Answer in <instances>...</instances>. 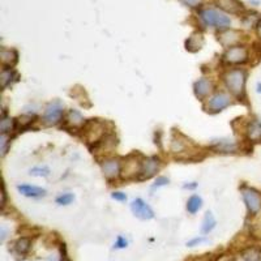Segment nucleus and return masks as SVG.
<instances>
[{
  "label": "nucleus",
  "instance_id": "ddd939ff",
  "mask_svg": "<svg viewBox=\"0 0 261 261\" xmlns=\"http://www.w3.org/2000/svg\"><path fill=\"white\" fill-rule=\"evenodd\" d=\"M213 92V82L207 77L200 78L195 82V94L199 99H205Z\"/></svg>",
  "mask_w": 261,
  "mask_h": 261
},
{
  "label": "nucleus",
  "instance_id": "a211bd4d",
  "mask_svg": "<svg viewBox=\"0 0 261 261\" xmlns=\"http://www.w3.org/2000/svg\"><path fill=\"white\" fill-rule=\"evenodd\" d=\"M0 59H1V64H3L5 68L12 66H15L16 62H17V52L15 50H7V48H1V52H0Z\"/></svg>",
  "mask_w": 261,
  "mask_h": 261
},
{
  "label": "nucleus",
  "instance_id": "dca6fc26",
  "mask_svg": "<svg viewBox=\"0 0 261 261\" xmlns=\"http://www.w3.org/2000/svg\"><path fill=\"white\" fill-rule=\"evenodd\" d=\"M17 190L26 197H42V196L46 195V191L43 188L35 187V186H27V184L19 186Z\"/></svg>",
  "mask_w": 261,
  "mask_h": 261
},
{
  "label": "nucleus",
  "instance_id": "c9c22d12",
  "mask_svg": "<svg viewBox=\"0 0 261 261\" xmlns=\"http://www.w3.org/2000/svg\"><path fill=\"white\" fill-rule=\"evenodd\" d=\"M258 92L259 93H261V84H259L258 85Z\"/></svg>",
  "mask_w": 261,
  "mask_h": 261
},
{
  "label": "nucleus",
  "instance_id": "f3484780",
  "mask_svg": "<svg viewBox=\"0 0 261 261\" xmlns=\"http://www.w3.org/2000/svg\"><path fill=\"white\" fill-rule=\"evenodd\" d=\"M204 45V37L201 33H193V34L187 39L186 42V47H187L188 51L191 52H196L199 51Z\"/></svg>",
  "mask_w": 261,
  "mask_h": 261
},
{
  "label": "nucleus",
  "instance_id": "c85d7f7f",
  "mask_svg": "<svg viewBox=\"0 0 261 261\" xmlns=\"http://www.w3.org/2000/svg\"><path fill=\"white\" fill-rule=\"evenodd\" d=\"M182 3L188 5V7H196V5H199L203 0H180Z\"/></svg>",
  "mask_w": 261,
  "mask_h": 261
},
{
  "label": "nucleus",
  "instance_id": "412c9836",
  "mask_svg": "<svg viewBox=\"0 0 261 261\" xmlns=\"http://www.w3.org/2000/svg\"><path fill=\"white\" fill-rule=\"evenodd\" d=\"M201 205H203V200L200 196H192L191 199L187 201V211L188 213H191V214H195L197 212L201 209Z\"/></svg>",
  "mask_w": 261,
  "mask_h": 261
},
{
  "label": "nucleus",
  "instance_id": "2eb2a0df",
  "mask_svg": "<svg viewBox=\"0 0 261 261\" xmlns=\"http://www.w3.org/2000/svg\"><path fill=\"white\" fill-rule=\"evenodd\" d=\"M246 135L251 142H261V121L259 119L250 120L246 128Z\"/></svg>",
  "mask_w": 261,
  "mask_h": 261
},
{
  "label": "nucleus",
  "instance_id": "20e7f679",
  "mask_svg": "<svg viewBox=\"0 0 261 261\" xmlns=\"http://www.w3.org/2000/svg\"><path fill=\"white\" fill-rule=\"evenodd\" d=\"M105 125L101 121L92 120L84 125V135L88 142L97 145L105 137Z\"/></svg>",
  "mask_w": 261,
  "mask_h": 261
},
{
  "label": "nucleus",
  "instance_id": "72a5a7b5",
  "mask_svg": "<svg viewBox=\"0 0 261 261\" xmlns=\"http://www.w3.org/2000/svg\"><path fill=\"white\" fill-rule=\"evenodd\" d=\"M127 246V240H124L123 238H119L117 242V247L118 248H123V247Z\"/></svg>",
  "mask_w": 261,
  "mask_h": 261
},
{
  "label": "nucleus",
  "instance_id": "7c9ffc66",
  "mask_svg": "<svg viewBox=\"0 0 261 261\" xmlns=\"http://www.w3.org/2000/svg\"><path fill=\"white\" fill-rule=\"evenodd\" d=\"M113 199L119 200V201H125V200H127V196H125V193H123V192H114Z\"/></svg>",
  "mask_w": 261,
  "mask_h": 261
},
{
  "label": "nucleus",
  "instance_id": "b1692460",
  "mask_svg": "<svg viewBox=\"0 0 261 261\" xmlns=\"http://www.w3.org/2000/svg\"><path fill=\"white\" fill-rule=\"evenodd\" d=\"M242 256L244 261H261V252L256 248H247Z\"/></svg>",
  "mask_w": 261,
  "mask_h": 261
},
{
  "label": "nucleus",
  "instance_id": "393cba45",
  "mask_svg": "<svg viewBox=\"0 0 261 261\" xmlns=\"http://www.w3.org/2000/svg\"><path fill=\"white\" fill-rule=\"evenodd\" d=\"M12 128H13V120H12V119H5V118H4L3 120H1V123H0V131H1V133L7 135L9 131H12Z\"/></svg>",
  "mask_w": 261,
  "mask_h": 261
},
{
  "label": "nucleus",
  "instance_id": "39448f33",
  "mask_svg": "<svg viewBox=\"0 0 261 261\" xmlns=\"http://www.w3.org/2000/svg\"><path fill=\"white\" fill-rule=\"evenodd\" d=\"M248 50L243 46H233L223 54V62L227 64H243L248 60Z\"/></svg>",
  "mask_w": 261,
  "mask_h": 261
},
{
  "label": "nucleus",
  "instance_id": "c756f323",
  "mask_svg": "<svg viewBox=\"0 0 261 261\" xmlns=\"http://www.w3.org/2000/svg\"><path fill=\"white\" fill-rule=\"evenodd\" d=\"M166 184H168L167 178H165V176H161V178H158V179H157L156 184H154V187H162V186H166Z\"/></svg>",
  "mask_w": 261,
  "mask_h": 261
},
{
  "label": "nucleus",
  "instance_id": "f03ea898",
  "mask_svg": "<svg viewBox=\"0 0 261 261\" xmlns=\"http://www.w3.org/2000/svg\"><path fill=\"white\" fill-rule=\"evenodd\" d=\"M247 74L243 70H231L227 71L223 76V81L227 89L234 94L235 97H243L244 95V88H246Z\"/></svg>",
  "mask_w": 261,
  "mask_h": 261
},
{
  "label": "nucleus",
  "instance_id": "bb28decb",
  "mask_svg": "<svg viewBox=\"0 0 261 261\" xmlns=\"http://www.w3.org/2000/svg\"><path fill=\"white\" fill-rule=\"evenodd\" d=\"M30 174L31 175H37V176H47L50 174V171H48V168L35 167L33 168V170H30Z\"/></svg>",
  "mask_w": 261,
  "mask_h": 261
},
{
  "label": "nucleus",
  "instance_id": "f8f14e48",
  "mask_svg": "<svg viewBox=\"0 0 261 261\" xmlns=\"http://www.w3.org/2000/svg\"><path fill=\"white\" fill-rule=\"evenodd\" d=\"M239 39H240V33L237 30H222L218 34V41L219 43L225 47H233L237 46V43L239 42Z\"/></svg>",
  "mask_w": 261,
  "mask_h": 261
},
{
  "label": "nucleus",
  "instance_id": "6ab92c4d",
  "mask_svg": "<svg viewBox=\"0 0 261 261\" xmlns=\"http://www.w3.org/2000/svg\"><path fill=\"white\" fill-rule=\"evenodd\" d=\"M67 123L73 127V128H77V127H81V125H85V120L84 118L78 111L76 110H71L68 115H67Z\"/></svg>",
  "mask_w": 261,
  "mask_h": 261
},
{
  "label": "nucleus",
  "instance_id": "cd10ccee",
  "mask_svg": "<svg viewBox=\"0 0 261 261\" xmlns=\"http://www.w3.org/2000/svg\"><path fill=\"white\" fill-rule=\"evenodd\" d=\"M8 137L7 135L1 133V137H0V148H1V154H5L7 153V144H8Z\"/></svg>",
  "mask_w": 261,
  "mask_h": 261
},
{
  "label": "nucleus",
  "instance_id": "4be33fe9",
  "mask_svg": "<svg viewBox=\"0 0 261 261\" xmlns=\"http://www.w3.org/2000/svg\"><path fill=\"white\" fill-rule=\"evenodd\" d=\"M30 246H31L30 239L21 238V239H19L17 242H16L15 248H16V251H17V254L25 255V254H27V252H29V250H30Z\"/></svg>",
  "mask_w": 261,
  "mask_h": 261
},
{
  "label": "nucleus",
  "instance_id": "423d86ee",
  "mask_svg": "<svg viewBox=\"0 0 261 261\" xmlns=\"http://www.w3.org/2000/svg\"><path fill=\"white\" fill-rule=\"evenodd\" d=\"M231 105V97L229 94L223 93H215L214 95H212L209 99H208L207 105H205V109L209 113H219L222 111L223 109H226L227 106Z\"/></svg>",
  "mask_w": 261,
  "mask_h": 261
},
{
  "label": "nucleus",
  "instance_id": "2f4dec72",
  "mask_svg": "<svg viewBox=\"0 0 261 261\" xmlns=\"http://www.w3.org/2000/svg\"><path fill=\"white\" fill-rule=\"evenodd\" d=\"M215 261H235V258L231 255H223V256H219Z\"/></svg>",
  "mask_w": 261,
  "mask_h": 261
},
{
  "label": "nucleus",
  "instance_id": "0eeeda50",
  "mask_svg": "<svg viewBox=\"0 0 261 261\" xmlns=\"http://www.w3.org/2000/svg\"><path fill=\"white\" fill-rule=\"evenodd\" d=\"M63 118V106L59 102H52L47 106L43 113L42 121L45 125H55L62 120Z\"/></svg>",
  "mask_w": 261,
  "mask_h": 261
},
{
  "label": "nucleus",
  "instance_id": "7ed1b4c3",
  "mask_svg": "<svg viewBox=\"0 0 261 261\" xmlns=\"http://www.w3.org/2000/svg\"><path fill=\"white\" fill-rule=\"evenodd\" d=\"M242 196L246 203L247 211L251 215H256L261 211V192L252 187H243Z\"/></svg>",
  "mask_w": 261,
  "mask_h": 261
},
{
  "label": "nucleus",
  "instance_id": "a878e982",
  "mask_svg": "<svg viewBox=\"0 0 261 261\" xmlns=\"http://www.w3.org/2000/svg\"><path fill=\"white\" fill-rule=\"evenodd\" d=\"M73 195H71V193H63L62 196H59L58 199H56V203L60 204V205H68L73 201Z\"/></svg>",
  "mask_w": 261,
  "mask_h": 261
},
{
  "label": "nucleus",
  "instance_id": "5701e85b",
  "mask_svg": "<svg viewBox=\"0 0 261 261\" xmlns=\"http://www.w3.org/2000/svg\"><path fill=\"white\" fill-rule=\"evenodd\" d=\"M215 226V219L213 217L211 212H208L207 214H205V218H204V223H203V234H208V233H211Z\"/></svg>",
  "mask_w": 261,
  "mask_h": 261
},
{
  "label": "nucleus",
  "instance_id": "9d476101",
  "mask_svg": "<svg viewBox=\"0 0 261 261\" xmlns=\"http://www.w3.org/2000/svg\"><path fill=\"white\" fill-rule=\"evenodd\" d=\"M131 209H132L133 214L141 219H152L154 217L153 209L142 199L133 200L131 204Z\"/></svg>",
  "mask_w": 261,
  "mask_h": 261
},
{
  "label": "nucleus",
  "instance_id": "f704fd0d",
  "mask_svg": "<svg viewBox=\"0 0 261 261\" xmlns=\"http://www.w3.org/2000/svg\"><path fill=\"white\" fill-rule=\"evenodd\" d=\"M258 35L261 38V20L259 21V24H258Z\"/></svg>",
  "mask_w": 261,
  "mask_h": 261
},
{
  "label": "nucleus",
  "instance_id": "473e14b6",
  "mask_svg": "<svg viewBox=\"0 0 261 261\" xmlns=\"http://www.w3.org/2000/svg\"><path fill=\"white\" fill-rule=\"evenodd\" d=\"M205 240H207V239H204V238H196V239H193V240H192V242L188 243V246H190V247H193V246H195V244H197V243L205 242Z\"/></svg>",
  "mask_w": 261,
  "mask_h": 261
},
{
  "label": "nucleus",
  "instance_id": "9b49d317",
  "mask_svg": "<svg viewBox=\"0 0 261 261\" xmlns=\"http://www.w3.org/2000/svg\"><path fill=\"white\" fill-rule=\"evenodd\" d=\"M102 171L107 179H115L121 174V164L118 160H106L102 164Z\"/></svg>",
  "mask_w": 261,
  "mask_h": 261
},
{
  "label": "nucleus",
  "instance_id": "1a4fd4ad",
  "mask_svg": "<svg viewBox=\"0 0 261 261\" xmlns=\"http://www.w3.org/2000/svg\"><path fill=\"white\" fill-rule=\"evenodd\" d=\"M160 170V160L156 157H149L142 160V165H141V171L139 175V179L145 180L150 179L152 176H154Z\"/></svg>",
  "mask_w": 261,
  "mask_h": 261
},
{
  "label": "nucleus",
  "instance_id": "f257e3e1",
  "mask_svg": "<svg viewBox=\"0 0 261 261\" xmlns=\"http://www.w3.org/2000/svg\"><path fill=\"white\" fill-rule=\"evenodd\" d=\"M200 20L203 21L207 26H212L218 29V30H226L231 25V20L222 12L217 11L214 8H205L199 12Z\"/></svg>",
  "mask_w": 261,
  "mask_h": 261
},
{
  "label": "nucleus",
  "instance_id": "aec40b11",
  "mask_svg": "<svg viewBox=\"0 0 261 261\" xmlns=\"http://www.w3.org/2000/svg\"><path fill=\"white\" fill-rule=\"evenodd\" d=\"M16 77H17V76H16L15 71L12 70V68H5V67H4L3 71H1V76H0L3 89H5V88H7V86L9 85Z\"/></svg>",
  "mask_w": 261,
  "mask_h": 261
},
{
  "label": "nucleus",
  "instance_id": "6e6552de",
  "mask_svg": "<svg viewBox=\"0 0 261 261\" xmlns=\"http://www.w3.org/2000/svg\"><path fill=\"white\" fill-rule=\"evenodd\" d=\"M141 165H142V161L139 160L137 156H135V154L129 156L124 161V165L121 166V175H123V178L129 179V178H133V176L140 175Z\"/></svg>",
  "mask_w": 261,
  "mask_h": 261
},
{
  "label": "nucleus",
  "instance_id": "4468645a",
  "mask_svg": "<svg viewBox=\"0 0 261 261\" xmlns=\"http://www.w3.org/2000/svg\"><path fill=\"white\" fill-rule=\"evenodd\" d=\"M217 7H219L221 9H223L227 13H240L244 11V5L240 0H215Z\"/></svg>",
  "mask_w": 261,
  "mask_h": 261
}]
</instances>
